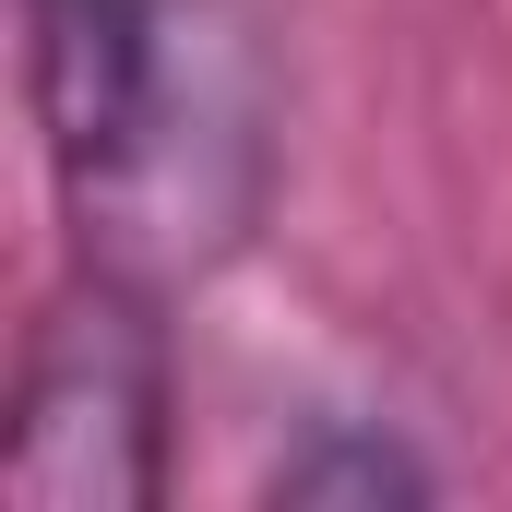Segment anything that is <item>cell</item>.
Instances as JSON below:
<instances>
[{"label": "cell", "mask_w": 512, "mask_h": 512, "mask_svg": "<svg viewBox=\"0 0 512 512\" xmlns=\"http://www.w3.org/2000/svg\"><path fill=\"white\" fill-rule=\"evenodd\" d=\"M167 298L143 274L84 262L24 334V382L0 429L12 512H155L167 501Z\"/></svg>", "instance_id": "cell-1"}, {"label": "cell", "mask_w": 512, "mask_h": 512, "mask_svg": "<svg viewBox=\"0 0 512 512\" xmlns=\"http://www.w3.org/2000/svg\"><path fill=\"white\" fill-rule=\"evenodd\" d=\"M262 501L274 512H405V501H441V465H429L405 429L310 417V429L262 465Z\"/></svg>", "instance_id": "cell-2"}]
</instances>
